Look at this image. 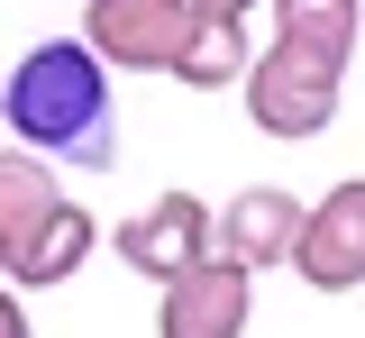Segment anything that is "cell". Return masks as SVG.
<instances>
[{
    "label": "cell",
    "instance_id": "1",
    "mask_svg": "<svg viewBox=\"0 0 365 338\" xmlns=\"http://www.w3.org/2000/svg\"><path fill=\"white\" fill-rule=\"evenodd\" d=\"M0 128L37 146L46 165H83L110 174L119 165V128H110V64L73 37H37L0 73Z\"/></svg>",
    "mask_w": 365,
    "mask_h": 338
},
{
    "label": "cell",
    "instance_id": "2",
    "mask_svg": "<svg viewBox=\"0 0 365 338\" xmlns=\"http://www.w3.org/2000/svg\"><path fill=\"white\" fill-rule=\"evenodd\" d=\"M338 83H347V64H338V55H319V46H292V37L256 46V64L237 73L247 119H256L265 138H283V146L319 138V128L338 119Z\"/></svg>",
    "mask_w": 365,
    "mask_h": 338
},
{
    "label": "cell",
    "instance_id": "3",
    "mask_svg": "<svg viewBox=\"0 0 365 338\" xmlns=\"http://www.w3.org/2000/svg\"><path fill=\"white\" fill-rule=\"evenodd\" d=\"M192 0H83V46L110 73H174Z\"/></svg>",
    "mask_w": 365,
    "mask_h": 338
},
{
    "label": "cell",
    "instance_id": "4",
    "mask_svg": "<svg viewBox=\"0 0 365 338\" xmlns=\"http://www.w3.org/2000/svg\"><path fill=\"white\" fill-rule=\"evenodd\" d=\"M247 311H256V275L210 247L201 265H182L174 284H165L155 338H247Z\"/></svg>",
    "mask_w": 365,
    "mask_h": 338
},
{
    "label": "cell",
    "instance_id": "5",
    "mask_svg": "<svg viewBox=\"0 0 365 338\" xmlns=\"http://www.w3.org/2000/svg\"><path fill=\"white\" fill-rule=\"evenodd\" d=\"M292 275H302L311 292H356V284H365V174L329 183V193L302 210Z\"/></svg>",
    "mask_w": 365,
    "mask_h": 338
},
{
    "label": "cell",
    "instance_id": "6",
    "mask_svg": "<svg viewBox=\"0 0 365 338\" xmlns=\"http://www.w3.org/2000/svg\"><path fill=\"white\" fill-rule=\"evenodd\" d=\"M110 247H119V265H128V275L174 284L182 265H201V256L220 247V238H210V201H201V193H155L137 220L110 229Z\"/></svg>",
    "mask_w": 365,
    "mask_h": 338
},
{
    "label": "cell",
    "instance_id": "7",
    "mask_svg": "<svg viewBox=\"0 0 365 338\" xmlns=\"http://www.w3.org/2000/svg\"><path fill=\"white\" fill-rule=\"evenodd\" d=\"M210 238H220V256H237L247 275H265V265H292L302 201L283 193V183H247V193H228L220 210H210Z\"/></svg>",
    "mask_w": 365,
    "mask_h": 338
},
{
    "label": "cell",
    "instance_id": "8",
    "mask_svg": "<svg viewBox=\"0 0 365 338\" xmlns=\"http://www.w3.org/2000/svg\"><path fill=\"white\" fill-rule=\"evenodd\" d=\"M55 201H64V183H55V165H46L37 146H0V275L19 265V247L55 220Z\"/></svg>",
    "mask_w": 365,
    "mask_h": 338
},
{
    "label": "cell",
    "instance_id": "9",
    "mask_svg": "<svg viewBox=\"0 0 365 338\" xmlns=\"http://www.w3.org/2000/svg\"><path fill=\"white\" fill-rule=\"evenodd\" d=\"M91 247H101V220H91L83 201L64 193V201H55V220H46L28 247H19L9 284H19V292H55V284H73V275H83V256H91Z\"/></svg>",
    "mask_w": 365,
    "mask_h": 338
},
{
    "label": "cell",
    "instance_id": "10",
    "mask_svg": "<svg viewBox=\"0 0 365 338\" xmlns=\"http://www.w3.org/2000/svg\"><path fill=\"white\" fill-rule=\"evenodd\" d=\"M247 64H256L247 19H228V9H192V28H182V46H174V83H182V92H228Z\"/></svg>",
    "mask_w": 365,
    "mask_h": 338
},
{
    "label": "cell",
    "instance_id": "11",
    "mask_svg": "<svg viewBox=\"0 0 365 338\" xmlns=\"http://www.w3.org/2000/svg\"><path fill=\"white\" fill-rule=\"evenodd\" d=\"M274 9V37H292V46H319V55H356L365 37V0H265Z\"/></svg>",
    "mask_w": 365,
    "mask_h": 338
},
{
    "label": "cell",
    "instance_id": "12",
    "mask_svg": "<svg viewBox=\"0 0 365 338\" xmlns=\"http://www.w3.org/2000/svg\"><path fill=\"white\" fill-rule=\"evenodd\" d=\"M0 338H37V329H28V302H19L9 275H0Z\"/></svg>",
    "mask_w": 365,
    "mask_h": 338
},
{
    "label": "cell",
    "instance_id": "13",
    "mask_svg": "<svg viewBox=\"0 0 365 338\" xmlns=\"http://www.w3.org/2000/svg\"><path fill=\"white\" fill-rule=\"evenodd\" d=\"M192 9H228V19H247V9H265V0H192Z\"/></svg>",
    "mask_w": 365,
    "mask_h": 338
}]
</instances>
